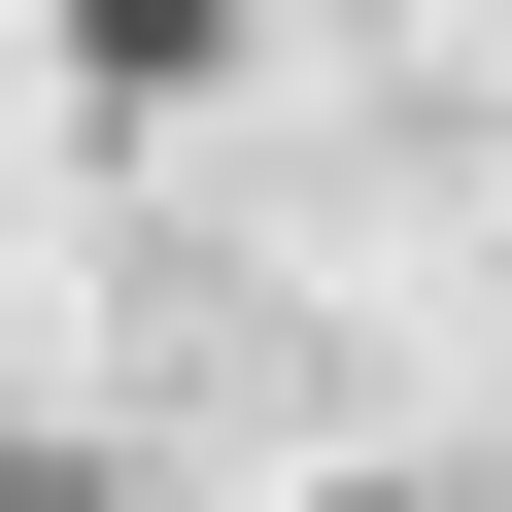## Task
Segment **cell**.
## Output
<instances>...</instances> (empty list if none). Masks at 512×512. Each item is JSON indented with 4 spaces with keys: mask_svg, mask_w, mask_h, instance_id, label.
I'll return each instance as SVG.
<instances>
[{
    "mask_svg": "<svg viewBox=\"0 0 512 512\" xmlns=\"http://www.w3.org/2000/svg\"><path fill=\"white\" fill-rule=\"evenodd\" d=\"M205 35H239V0H103V69H137V103H171V69H205Z\"/></svg>",
    "mask_w": 512,
    "mask_h": 512,
    "instance_id": "cell-1",
    "label": "cell"
},
{
    "mask_svg": "<svg viewBox=\"0 0 512 512\" xmlns=\"http://www.w3.org/2000/svg\"><path fill=\"white\" fill-rule=\"evenodd\" d=\"M342 512H410V478H342Z\"/></svg>",
    "mask_w": 512,
    "mask_h": 512,
    "instance_id": "cell-3",
    "label": "cell"
},
{
    "mask_svg": "<svg viewBox=\"0 0 512 512\" xmlns=\"http://www.w3.org/2000/svg\"><path fill=\"white\" fill-rule=\"evenodd\" d=\"M0 512H103V478H35V444H0Z\"/></svg>",
    "mask_w": 512,
    "mask_h": 512,
    "instance_id": "cell-2",
    "label": "cell"
}]
</instances>
